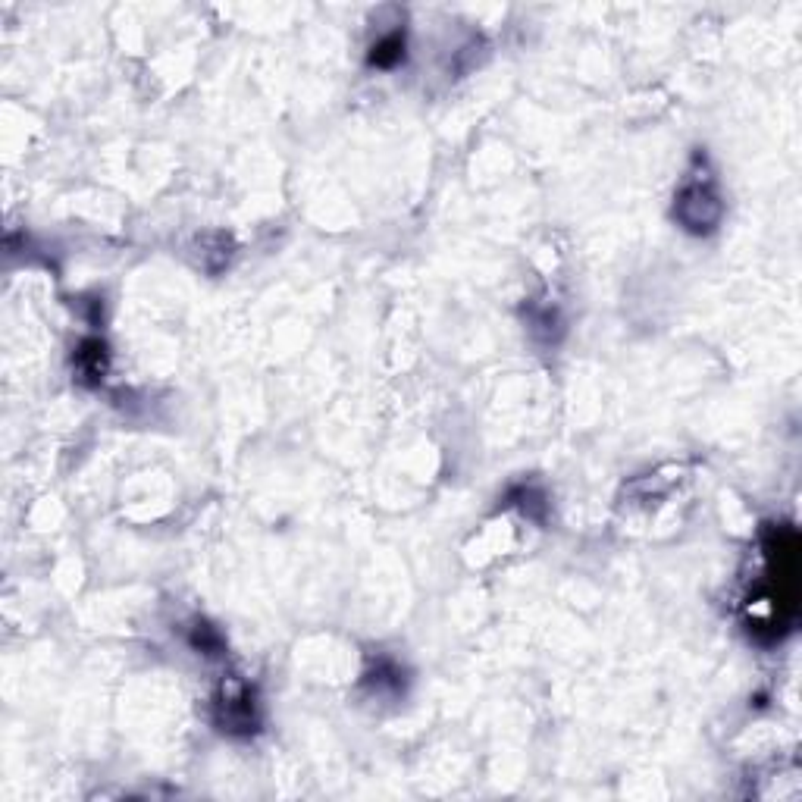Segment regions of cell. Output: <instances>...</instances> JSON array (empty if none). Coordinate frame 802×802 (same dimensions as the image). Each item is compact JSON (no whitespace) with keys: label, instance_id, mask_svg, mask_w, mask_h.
<instances>
[{"label":"cell","instance_id":"6da1fadb","mask_svg":"<svg viewBox=\"0 0 802 802\" xmlns=\"http://www.w3.org/2000/svg\"><path fill=\"white\" fill-rule=\"evenodd\" d=\"M721 210L715 176L705 170V157H696V167L687 173L674 198V220L693 235H709L721 223Z\"/></svg>","mask_w":802,"mask_h":802},{"label":"cell","instance_id":"3957f363","mask_svg":"<svg viewBox=\"0 0 802 802\" xmlns=\"http://www.w3.org/2000/svg\"><path fill=\"white\" fill-rule=\"evenodd\" d=\"M107 364H110V355H107V342L104 339H85L76 351V370H79V380L94 386L104 380L107 373Z\"/></svg>","mask_w":802,"mask_h":802},{"label":"cell","instance_id":"7a4b0ae2","mask_svg":"<svg viewBox=\"0 0 802 802\" xmlns=\"http://www.w3.org/2000/svg\"><path fill=\"white\" fill-rule=\"evenodd\" d=\"M214 718H217L220 730H226V734H232V737L257 734V727H261V712H257L254 690L242 680H226L217 693V702H214Z\"/></svg>","mask_w":802,"mask_h":802},{"label":"cell","instance_id":"5b68a950","mask_svg":"<svg viewBox=\"0 0 802 802\" xmlns=\"http://www.w3.org/2000/svg\"><path fill=\"white\" fill-rule=\"evenodd\" d=\"M188 640H192V646L198 652H204V655H220L223 652V636L217 633V627H210L204 621H198L192 627V636H188Z\"/></svg>","mask_w":802,"mask_h":802},{"label":"cell","instance_id":"277c9868","mask_svg":"<svg viewBox=\"0 0 802 802\" xmlns=\"http://www.w3.org/2000/svg\"><path fill=\"white\" fill-rule=\"evenodd\" d=\"M401 60H405V35L401 32H389L370 47V66L376 69H392Z\"/></svg>","mask_w":802,"mask_h":802}]
</instances>
